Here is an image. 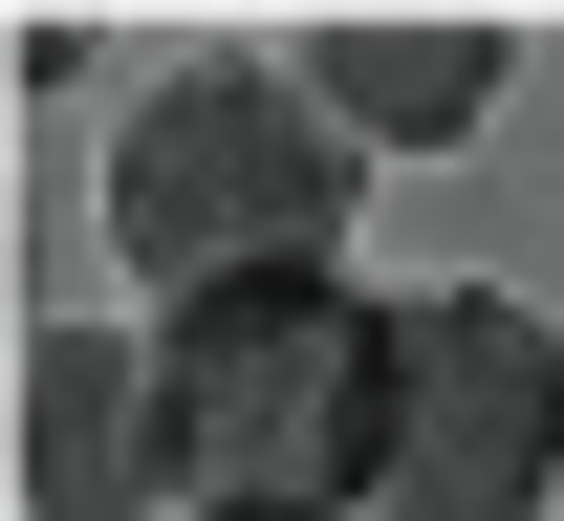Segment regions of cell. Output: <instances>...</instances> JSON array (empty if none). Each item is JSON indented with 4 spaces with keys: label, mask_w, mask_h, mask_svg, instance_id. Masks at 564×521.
<instances>
[{
    "label": "cell",
    "mask_w": 564,
    "mask_h": 521,
    "mask_svg": "<svg viewBox=\"0 0 564 521\" xmlns=\"http://www.w3.org/2000/svg\"><path fill=\"white\" fill-rule=\"evenodd\" d=\"M109 261H131L152 304H217V283H326L369 218V152L304 109V66L282 44H196V66H152L131 109H109Z\"/></svg>",
    "instance_id": "1"
},
{
    "label": "cell",
    "mask_w": 564,
    "mask_h": 521,
    "mask_svg": "<svg viewBox=\"0 0 564 521\" xmlns=\"http://www.w3.org/2000/svg\"><path fill=\"white\" fill-rule=\"evenodd\" d=\"M391 348H413V283H348V261L326 283L152 304L196 521H369V478H391Z\"/></svg>",
    "instance_id": "2"
},
{
    "label": "cell",
    "mask_w": 564,
    "mask_h": 521,
    "mask_svg": "<svg viewBox=\"0 0 564 521\" xmlns=\"http://www.w3.org/2000/svg\"><path fill=\"white\" fill-rule=\"evenodd\" d=\"M369 521H564V326L521 283H413Z\"/></svg>",
    "instance_id": "3"
},
{
    "label": "cell",
    "mask_w": 564,
    "mask_h": 521,
    "mask_svg": "<svg viewBox=\"0 0 564 521\" xmlns=\"http://www.w3.org/2000/svg\"><path fill=\"white\" fill-rule=\"evenodd\" d=\"M22 521H196L152 326H22Z\"/></svg>",
    "instance_id": "4"
},
{
    "label": "cell",
    "mask_w": 564,
    "mask_h": 521,
    "mask_svg": "<svg viewBox=\"0 0 564 521\" xmlns=\"http://www.w3.org/2000/svg\"><path fill=\"white\" fill-rule=\"evenodd\" d=\"M521 44L499 22H304V109L369 152V174H413V152H478Z\"/></svg>",
    "instance_id": "5"
}]
</instances>
